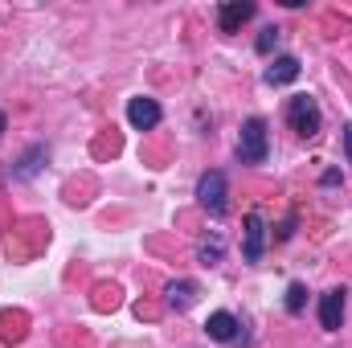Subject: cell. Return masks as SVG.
<instances>
[{
  "mask_svg": "<svg viewBox=\"0 0 352 348\" xmlns=\"http://www.w3.org/2000/svg\"><path fill=\"white\" fill-rule=\"evenodd\" d=\"M287 123H291V131H295V135L316 140V135H320V127H324L320 102H316L311 94H295V98L287 102Z\"/></svg>",
  "mask_w": 352,
  "mask_h": 348,
  "instance_id": "6da1fadb",
  "label": "cell"
},
{
  "mask_svg": "<svg viewBox=\"0 0 352 348\" xmlns=\"http://www.w3.org/2000/svg\"><path fill=\"white\" fill-rule=\"evenodd\" d=\"M197 201H201V209L205 213H213V217H226V209H230V201H226V173H205L197 180Z\"/></svg>",
  "mask_w": 352,
  "mask_h": 348,
  "instance_id": "7a4b0ae2",
  "label": "cell"
},
{
  "mask_svg": "<svg viewBox=\"0 0 352 348\" xmlns=\"http://www.w3.org/2000/svg\"><path fill=\"white\" fill-rule=\"evenodd\" d=\"M238 160H242V164H263L266 160V123L263 119H246V123H242Z\"/></svg>",
  "mask_w": 352,
  "mask_h": 348,
  "instance_id": "3957f363",
  "label": "cell"
},
{
  "mask_svg": "<svg viewBox=\"0 0 352 348\" xmlns=\"http://www.w3.org/2000/svg\"><path fill=\"white\" fill-rule=\"evenodd\" d=\"M263 246H266V217L258 209H250L246 213V234H242V259L258 262L263 259Z\"/></svg>",
  "mask_w": 352,
  "mask_h": 348,
  "instance_id": "277c9868",
  "label": "cell"
},
{
  "mask_svg": "<svg viewBox=\"0 0 352 348\" xmlns=\"http://www.w3.org/2000/svg\"><path fill=\"white\" fill-rule=\"evenodd\" d=\"M160 115H164V111H160L156 98H144V94H140V98L127 102V123H131L135 131H152V127L160 123Z\"/></svg>",
  "mask_w": 352,
  "mask_h": 348,
  "instance_id": "5b68a950",
  "label": "cell"
},
{
  "mask_svg": "<svg viewBox=\"0 0 352 348\" xmlns=\"http://www.w3.org/2000/svg\"><path fill=\"white\" fill-rule=\"evenodd\" d=\"M250 17H254V4H250V0H230V4L217 8V29H221V33H238Z\"/></svg>",
  "mask_w": 352,
  "mask_h": 348,
  "instance_id": "8992f818",
  "label": "cell"
},
{
  "mask_svg": "<svg viewBox=\"0 0 352 348\" xmlns=\"http://www.w3.org/2000/svg\"><path fill=\"white\" fill-rule=\"evenodd\" d=\"M320 324H324L328 332H336V328L344 324V291H340V287H332V291L320 295Z\"/></svg>",
  "mask_w": 352,
  "mask_h": 348,
  "instance_id": "52a82bcc",
  "label": "cell"
},
{
  "mask_svg": "<svg viewBox=\"0 0 352 348\" xmlns=\"http://www.w3.org/2000/svg\"><path fill=\"white\" fill-rule=\"evenodd\" d=\"M299 70H303V66H299V58H291V54H287V58H274V62H270V66H266V87H287V83H295V78H299Z\"/></svg>",
  "mask_w": 352,
  "mask_h": 348,
  "instance_id": "ba28073f",
  "label": "cell"
},
{
  "mask_svg": "<svg viewBox=\"0 0 352 348\" xmlns=\"http://www.w3.org/2000/svg\"><path fill=\"white\" fill-rule=\"evenodd\" d=\"M164 303L173 307V312H188L192 303H197V283L192 279H176L164 287Z\"/></svg>",
  "mask_w": 352,
  "mask_h": 348,
  "instance_id": "9c48e42d",
  "label": "cell"
},
{
  "mask_svg": "<svg viewBox=\"0 0 352 348\" xmlns=\"http://www.w3.org/2000/svg\"><path fill=\"white\" fill-rule=\"evenodd\" d=\"M238 320L230 316V312H213L209 320H205V332H209V340H217V345H230L234 336H238Z\"/></svg>",
  "mask_w": 352,
  "mask_h": 348,
  "instance_id": "30bf717a",
  "label": "cell"
},
{
  "mask_svg": "<svg viewBox=\"0 0 352 348\" xmlns=\"http://www.w3.org/2000/svg\"><path fill=\"white\" fill-rule=\"evenodd\" d=\"M226 254V242H221V234H209V238H201V246H197V259L205 262V266H217Z\"/></svg>",
  "mask_w": 352,
  "mask_h": 348,
  "instance_id": "8fae6325",
  "label": "cell"
},
{
  "mask_svg": "<svg viewBox=\"0 0 352 348\" xmlns=\"http://www.w3.org/2000/svg\"><path fill=\"white\" fill-rule=\"evenodd\" d=\"M41 160H45V148H29V152L21 156V168H16L12 176H16V180H29V176L41 168Z\"/></svg>",
  "mask_w": 352,
  "mask_h": 348,
  "instance_id": "7c38bea8",
  "label": "cell"
},
{
  "mask_svg": "<svg viewBox=\"0 0 352 348\" xmlns=\"http://www.w3.org/2000/svg\"><path fill=\"white\" fill-rule=\"evenodd\" d=\"M303 303H307V287H303V283H291V287H287V312L299 316Z\"/></svg>",
  "mask_w": 352,
  "mask_h": 348,
  "instance_id": "4fadbf2b",
  "label": "cell"
},
{
  "mask_svg": "<svg viewBox=\"0 0 352 348\" xmlns=\"http://www.w3.org/2000/svg\"><path fill=\"white\" fill-rule=\"evenodd\" d=\"M274 45H278V29H274V25H266L263 33H258V41H254V50H258V54H270Z\"/></svg>",
  "mask_w": 352,
  "mask_h": 348,
  "instance_id": "5bb4252c",
  "label": "cell"
},
{
  "mask_svg": "<svg viewBox=\"0 0 352 348\" xmlns=\"http://www.w3.org/2000/svg\"><path fill=\"white\" fill-rule=\"evenodd\" d=\"M344 156H349V164H352V123L344 127Z\"/></svg>",
  "mask_w": 352,
  "mask_h": 348,
  "instance_id": "9a60e30c",
  "label": "cell"
},
{
  "mask_svg": "<svg viewBox=\"0 0 352 348\" xmlns=\"http://www.w3.org/2000/svg\"><path fill=\"white\" fill-rule=\"evenodd\" d=\"M4 127H8V119H4V111H0V135H4Z\"/></svg>",
  "mask_w": 352,
  "mask_h": 348,
  "instance_id": "2e32d148",
  "label": "cell"
}]
</instances>
